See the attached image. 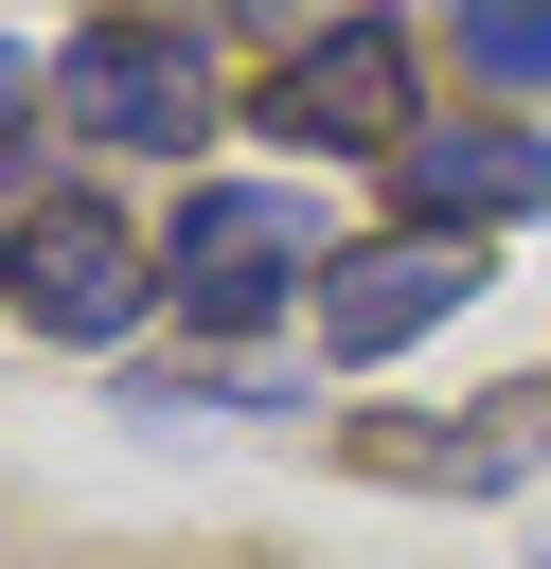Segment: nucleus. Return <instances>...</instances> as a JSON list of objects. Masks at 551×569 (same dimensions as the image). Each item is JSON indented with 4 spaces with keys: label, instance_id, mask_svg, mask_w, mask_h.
I'll return each mask as SVG.
<instances>
[{
    "label": "nucleus",
    "instance_id": "nucleus-1",
    "mask_svg": "<svg viewBox=\"0 0 551 569\" xmlns=\"http://www.w3.org/2000/svg\"><path fill=\"white\" fill-rule=\"evenodd\" d=\"M249 124H267V142H320V160H391V142H427V107H409V36H391V18H320L302 53H267Z\"/></svg>",
    "mask_w": 551,
    "mask_h": 569
},
{
    "label": "nucleus",
    "instance_id": "nucleus-2",
    "mask_svg": "<svg viewBox=\"0 0 551 569\" xmlns=\"http://www.w3.org/2000/svg\"><path fill=\"white\" fill-rule=\"evenodd\" d=\"M284 284H320V213H302V196H267V178H213V196L160 231V302H178V320H213V338H249Z\"/></svg>",
    "mask_w": 551,
    "mask_h": 569
},
{
    "label": "nucleus",
    "instance_id": "nucleus-3",
    "mask_svg": "<svg viewBox=\"0 0 551 569\" xmlns=\"http://www.w3.org/2000/svg\"><path fill=\"white\" fill-rule=\"evenodd\" d=\"M53 107H71L89 142L178 160V142H213V53H196L178 18H89V36L53 53Z\"/></svg>",
    "mask_w": 551,
    "mask_h": 569
},
{
    "label": "nucleus",
    "instance_id": "nucleus-4",
    "mask_svg": "<svg viewBox=\"0 0 551 569\" xmlns=\"http://www.w3.org/2000/svg\"><path fill=\"white\" fill-rule=\"evenodd\" d=\"M0 302L36 320V338H71V356H107L142 302H160V267H142V231L124 213H89V196H53V213H18V249H0Z\"/></svg>",
    "mask_w": 551,
    "mask_h": 569
},
{
    "label": "nucleus",
    "instance_id": "nucleus-5",
    "mask_svg": "<svg viewBox=\"0 0 551 569\" xmlns=\"http://www.w3.org/2000/svg\"><path fill=\"white\" fill-rule=\"evenodd\" d=\"M338 445H355V480L498 498V480H533V462H551V373H515V391H480V409H355Z\"/></svg>",
    "mask_w": 551,
    "mask_h": 569
},
{
    "label": "nucleus",
    "instance_id": "nucleus-6",
    "mask_svg": "<svg viewBox=\"0 0 551 569\" xmlns=\"http://www.w3.org/2000/svg\"><path fill=\"white\" fill-rule=\"evenodd\" d=\"M462 284H480V231H391V249L320 267V320H338V356L373 373V356H409L427 320H462Z\"/></svg>",
    "mask_w": 551,
    "mask_h": 569
},
{
    "label": "nucleus",
    "instance_id": "nucleus-7",
    "mask_svg": "<svg viewBox=\"0 0 551 569\" xmlns=\"http://www.w3.org/2000/svg\"><path fill=\"white\" fill-rule=\"evenodd\" d=\"M391 196H409V231H515L551 196V142L533 124H427V142H391Z\"/></svg>",
    "mask_w": 551,
    "mask_h": 569
},
{
    "label": "nucleus",
    "instance_id": "nucleus-8",
    "mask_svg": "<svg viewBox=\"0 0 551 569\" xmlns=\"http://www.w3.org/2000/svg\"><path fill=\"white\" fill-rule=\"evenodd\" d=\"M444 53H462L498 107H533V89H551V0H444Z\"/></svg>",
    "mask_w": 551,
    "mask_h": 569
},
{
    "label": "nucleus",
    "instance_id": "nucleus-9",
    "mask_svg": "<svg viewBox=\"0 0 551 569\" xmlns=\"http://www.w3.org/2000/svg\"><path fill=\"white\" fill-rule=\"evenodd\" d=\"M124 427H267V373H124Z\"/></svg>",
    "mask_w": 551,
    "mask_h": 569
},
{
    "label": "nucleus",
    "instance_id": "nucleus-10",
    "mask_svg": "<svg viewBox=\"0 0 551 569\" xmlns=\"http://www.w3.org/2000/svg\"><path fill=\"white\" fill-rule=\"evenodd\" d=\"M18 107H53V53H18V36H0V124H18Z\"/></svg>",
    "mask_w": 551,
    "mask_h": 569
}]
</instances>
